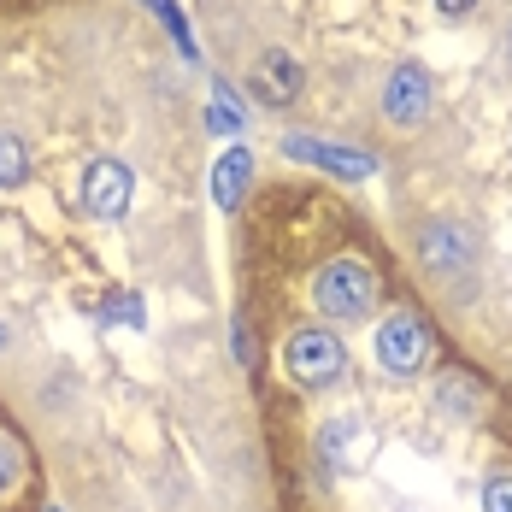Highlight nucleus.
<instances>
[{"instance_id":"obj_3","label":"nucleus","mask_w":512,"mask_h":512,"mask_svg":"<svg viewBox=\"0 0 512 512\" xmlns=\"http://www.w3.org/2000/svg\"><path fill=\"white\" fill-rule=\"evenodd\" d=\"M342 371H348V354H342V342L330 330H301L289 342V377H295V389H330Z\"/></svg>"},{"instance_id":"obj_4","label":"nucleus","mask_w":512,"mask_h":512,"mask_svg":"<svg viewBox=\"0 0 512 512\" xmlns=\"http://www.w3.org/2000/svg\"><path fill=\"white\" fill-rule=\"evenodd\" d=\"M83 206H89L95 218H124V206H130V165L95 159V165L83 171Z\"/></svg>"},{"instance_id":"obj_17","label":"nucleus","mask_w":512,"mask_h":512,"mask_svg":"<svg viewBox=\"0 0 512 512\" xmlns=\"http://www.w3.org/2000/svg\"><path fill=\"white\" fill-rule=\"evenodd\" d=\"M471 6H477V0H436V12H442V18H465Z\"/></svg>"},{"instance_id":"obj_8","label":"nucleus","mask_w":512,"mask_h":512,"mask_svg":"<svg viewBox=\"0 0 512 512\" xmlns=\"http://www.w3.org/2000/svg\"><path fill=\"white\" fill-rule=\"evenodd\" d=\"M254 89H259V101L289 106L295 95H301V59H295V53H283V48H271L254 65Z\"/></svg>"},{"instance_id":"obj_2","label":"nucleus","mask_w":512,"mask_h":512,"mask_svg":"<svg viewBox=\"0 0 512 512\" xmlns=\"http://www.w3.org/2000/svg\"><path fill=\"white\" fill-rule=\"evenodd\" d=\"M430 354H436V342H430V330L412 312H395V318L377 324V365L389 377H418L430 365Z\"/></svg>"},{"instance_id":"obj_13","label":"nucleus","mask_w":512,"mask_h":512,"mask_svg":"<svg viewBox=\"0 0 512 512\" xmlns=\"http://www.w3.org/2000/svg\"><path fill=\"white\" fill-rule=\"evenodd\" d=\"M24 165H30V159H24V142L0 130V189H18V183H24Z\"/></svg>"},{"instance_id":"obj_18","label":"nucleus","mask_w":512,"mask_h":512,"mask_svg":"<svg viewBox=\"0 0 512 512\" xmlns=\"http://www.w3.org/2000/svg\"><path fill=\"white\" fill-rule=\"evenodd\" d=\"M0 348H6V330H0Z\"/></svg>"},{"instance_id":"obj_16","label":"nucleus","mask_w":512,"mask_h":512,"mask_svg":"<svg viewBox=\"0 0 512 512\" xmlns=\"http://www.w3.org/2000/svg\"><path fill=\"white\" fill-rule=\"evenodd\" d=\"M6 489H18V448L0 442V495H6Z\"/></svg>"},{"instance_id":"obj_11","label":"nucleus","mask_w":512,"mask_h":512,"mask_svg":"<svg viewBox=\"0 0 512 512\" xmlns=\"http://www.w3.org/2000/svg\"><path fill=\"white\" fill-rule=\"evenodd\" d=\"M206 124H212V136H242L248 112H242V101H236L230 89H212V106H206Z\"/></svg>"},{"instance_id":"obj_9","label":"nucleus","mask_w":512,"mask_h":512,"mask_svg":"<svg viewBox=\"0 0 512 512\" xmlns=\"http://www.w3.org/2000/svg\"><path fill=\"white\" fill-rule=\"evenodd\" d=\"M471 230H460V224H436L430 236H424V265L430 271H442V277H460L465 265H471Z\"/></svg>"},{"instance_id":"obj_5","label":"nucleus","mask_w":512,"mask_h":512,"mask_svg":"<svg viewBox=\"0 0 512 512\" xmlns=\"http://www.w3.org/2000/svg\"><path fill=\"white\" fill-rule=\"evenodd\" d=\"M318 454H324V465H342V471L365 465V454H371V430H365V418H359V412L330 418V424L318 430Z\"/></svg>"},{"instance_id":"obj_12","label":"nucleus","mask_w":512,"mask_h":512,"mask_svg":"<svg viewBox=\"0 0 512 512\" xmlns=\"http://www.w3.org/2000/svg\"><path fill=\"white\" fill-rule=\"evenodd\" d=\"M142 6L154 12V18L165 24V30H171V36H177V53H183V59H201V48H195V36H189V24H183V12H177L171 0H142Z\"/></svg>"},{"instance_id":"obj_15","label":"nucleus","mask_w":512,"mask_h":512,"mask_svg":"<svg viewBox=\"0 0 512 512\" xmlns=\"http://www.w3.org/2000/svg\"><path fill=\"white\" fill-rule=\"evenodd\" d=\"M483 512H512V477H495L483 489Z\"/></svg>"},{"instance_id":"obj_10","label":"nucleus","mask_w":512,"mask_h":512,"mask_svg":"<svg viewBox=\"0 0 512 512\" xmlns=\"http://www.w3.org/2000/svg\"><path fill=\"white\" fill-rule=\"evenodd\" d=\"M248 177H254V154L248 148H230V154L212 165V201L224 206V212H236L242 195H248Z\"/></svg>"},{"instance_id":"obj_6","label":"nucleus","mask_w":512,"mask_h":512,"mask_svg":"<svg viewBox=\"0 0 512 512\" xmlns=\"http://www.w3.org/2000/svg\"><path fill=\"white\" fill-rule=\"evenodd\" d=\"M283 154L307 159V165H318V171H336V177H348V183H359V177H371V171H377V159H371V154L330 148V142H312V136H283Z\"/></svg>"},{"instance_id":"obj_1","label":"nucleus","mask_w":512,"mask_h":512,"mask_svg":"<svg viewBox=\"0 0 512 512\" xmlns=\"http://www.w3.org/2000/svg\"><path fill=\"white\" fill-rule=\"evenodd\" d=\"M312 301H318V312H324L330 324H354V318H365L371 301H377V277H371L359 259H330V265L318 271V283H312Z\"/></svg>"},{"instance_id":"obj_7","label":"nucleus","mask_w":512,"mask_h":512,"mask_svg":"<svg viewBox=\"0 0 512 512\" xmlns=\"http://www.w3.org/2000/svg\"><path fill=\"white\" fill-rule=\"evenodd\" d=\"M383 112H389L395 124H418V118L430 112V71H424V65H395V77H389V89H383Z\"/></svg>"},{"instance_id":"obj_14","label":"nucleus","mask_w":512,"mask_h":512,"mask_svg":"<svg viewBox=\"0 0 512 512\" xmlns=\"http://www.w3.org/2000/svg\"><path fill=\"white\" fill-rule=\"evenodd\" d=\"M106 318H112V324H142V301H136V295H112V301H106Z\"/></svg>"}]
</instances>
